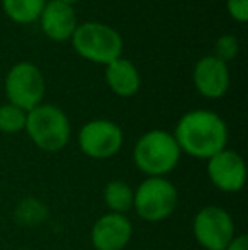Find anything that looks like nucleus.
Masks as SVG:
<instances>
[{
	"label": "nucleus",
	"mask_w": 248,
	"mask_h": 250,
	"mask_svg": "<svg viewBox=\"0 0 248 250\" xmlns=\"http://www.w3.org/2000/svg\"><path fill=\"white\" fill-rule=\"evenodd\" d=\"M182 151L172 133L165 129L146 131L134 143L133 162L146 177H165L175 170Z\"/></svg>",
	"instance_id": "2"
},
{
	"label": "nucleus",
	"mask_w": 248,
	"mask_h": 250,
	"mask_svg": "<svg viewBox=\"0 0 248 250\" xmlns=\"http://www.w3.org/2000/svg\"><path fill=\"white\" fill-rule=\"evenodd\" d=\"M46 83L41 70L31 62H19L5 77V96L9 104L29 112L43 104Z\"/></svg>",
	"instance_id": "6"
},
{
	"label": "nucleus",
	"mask_w": 248,
	"mask_h": 250,
	"mask_svg": "<svg viewBox=\"0 0 248 250\" xmlns=\"http://www.w3.org/2000/svg\"><path fill=\"white\" fill-rule=\"evenodd\" d=\"M60 2L66 3V5H73V3H75V2H78V0H60Z\"/></svg>",
	"instance_id": "21"
},
{
	"label": "nucleus",
	"mask_w": 248,
	"mask_h": 250,
	"mask_svg": "<svg viewBox=\"0 0 248 250\" xmlns=\"http://www.w3.org/2000/svg\"><path fill=\"white\" fill-rule=\"evenodd\" d=\"M124 142L123 129L109 119H92L78 131V146L82 153L94 160H106L121 150Z\"/></svg>",
	"instance_id": "8"
},
{
	"label": "nucleus",
	"mask_w": 248,
	"mask_h": 250,
	"mask_svg": "<svg viewBox=\"0 0 248 250\" xmlns=\"http://www.w3.org/2000/svg\"><path fill=\"white\" fill-rule=\"evenodd\" d=\"M44 0H2L3 12L17 24H31L41 17Z\"/></svg>",
	"instance_id": "15"
},
{
	"label": "nucleus",
	"mask_w": 248,
	"mask_h": 250,
	"mask_svg": "<svg viewBox=\"0 0 248 250\" xmlns=\"http://www.w3.org/2000/svg\"><path fill=\"white\" fill-rule=\"evenodd\" d=\"M41 29L50 40L53 41H68L72 40L73 33L76 29V16L73 12L72 5L53 0L46 3L41 12Z\"/></svg>",
	"instance_id": "12"
},
{
	"label": "nucleus",
	"mask_w": 248,
	"mask_h": 250,
	"mask_svg": "<svg viewBox=\"0 0 248 250\" xmlns=\"http://www.w3.org/2000/svg\"><path fill=\"white\" fill-rule=\"evenodd\" d=\"M102 196L109 213L128 214V211L133 209L134 189H131V186L126 184L121 179H114V181L107 182Z\"/></svg>",
	"instance_id": "14"
},
{
	"label": "nucleus",
	"mask_w": 248,
	"mask_h": 250,
	"mask_svg": "<svg viewBox=\"0 0 248 250\" xmlns=\"http://www.w3.org/2000/svg\"><path fill=\"white\" fill-rule=\"evenodd\" d=\"M26 119L27 112L22 109L16 107L12 104H3L0 105V131L7 133V135H14V133H20L26 129Z\"/></svg>",
	"instance_id": "17"
},
{
	"label": "nucleus",
	"mask_w": 248,
	"mask_h": 250,
	"mask_svg": "<svg viewBox=\"0 0 248 250\" xmlns=\"http://www.w3.org/2000/svg\"><path fill=\"white\" fill-rule=\"evenodd\" d=\"M192 233L202 249L225 250L235 237V221L226 209L214 204L197 211L192 221Z\"/></svg>",
	"instance_id": "7"
},
{
	"label": "nucleus",
	"mask_w": 248,
	"mask_h": 250,
	"mask_svg": "<svg viewBox=\"0 0 248 250\" xmlns=\"http://www.w3.org/2000/svg\"><path fill=\"white\" fill-rule=\"evenodd\" d=\"M208 177L216 189L228 194L242 191L247 181V165L235 150L225 148L208 160Z\"/></svg>",
	"instance_id": "9"
},
{
	"label": "nucleus",
	"mask_w": 248,
	"mask_h": 250,
	"mask_svg": "<svg viewBox=\"0 0 248 250\" xmlns=\"http://www.w3.org/2000/svg\"><path fill=\"white\" fill-rule=\"evenodd\" d=\"M72 43L82 58L99 65H109L123 53L121 34L102 22H83L76 26Z\"/></svg>",
	"instance_id": "4"
},
{
	"label": "nucleus",
	"mask_w": 248,
	"mask_h": 250,
	"mask_svg": "<svg viewBox=\"0 0 248 250\" xmlns=\"http://www.w3.org/2000/svg\"><path fill=\"white\" fill-rule=\"evenodd\" d=\"M48 206L36 198H26L16 206V221L22 227H38L48 220Z\"/></svg>",
	"instance_id": "16"
},
{
	"label": "nucleus",
	"mask_w": 248,
	"mask_h": 250,
	"mask_svg": "<svg viewBox=\"0 0 248 250\" xmlns=\"http://www.w3.org/2000/svg\"><path fill=\"white\" fill-rule=\"evenodd\" d=\"M24 131L39 150L57 153L68 145L72 126L68 116L58 105L39 104L27 112Z\"/></svg>",
	"instance_id": "3"
},
{
	"label": "nucleus",
	"mask_w": 248,
	"mask_h": 250,
	"mask_svg": "<svg viewBox=\"0 0 248 250\" xmlns=\"http://www.w3.org/2000/svg\"><path fill=\"white\" fill-rule=\"evenodd\" d=\"M229 16L238 22L248 21V0H226Z\"/></svg>",
	"instance_id": "19"
},
{
	"label": "nucleus",
	"mask_w": 248,
	"mask_h": 250,
	"mask_svg": "<svg viewBox=\"0 0 248 250\" xmlns=\"http://www.w3.org/2000/svg\"><path fill=\"white\" fill-rule=\"evenodd\" d=\"M106 82L109 89L119 97H133L141 87V77L131 60L119 56L106 65Z\"/></svg>",
	"instance_id": "13"
},
{
	"label": "nucleus",
	"mask_w": 248,
	"mask_h": 250,
	"mask_svg": "<svg viewBox=\"0 0 248 250\" xmlns=\"http://www.w3.org/2000/svg\"><path fill=\"white\" fill-rule=\"evenodd\" d=\"M179 204V191L167 177H146L134 189L133 209L146 223H160L172 216Z\"/></svg>",
	"instance_id": "5"
},
{
	"label": "nucleus",
	"mask_w": 248,
	"mask_h": 250,
	"mask_svg": "<svg viewBox=\"0 0 248 250\" xmlns=\"http://www.w3.org/2000/svg\"><path fill=\"white\" fill-rule=\"evenodd\" d=\"M192 80L197 92L206 99H221L229 89V70L214 55L204 56L194 65Z\"/></svg>",
	"instance_id": "11"
},
{
	"label": "nucleus",
	"mask_w": 248,
	"mask_h": 250,
	"mask_svg": "<svg viewBox=\"0 0 248 250\" xmlns=\"http://www.w3.org/2000/svg\"><path fill=\"white\" fill-rule=\"evenodd\" d=\"M225 250H248V237L247 235H235Z\"/></svg>",
	"instance_id": "20"
},
{
	"label": "nucleus",
	"mask_w": 248,
	"mask_h": 250,
	"mask_svg": "<svg viewBox=\"0 0 248 250\" xmlns=\"http://www.w3.org/2000/svg\"><path fill=\"white\" fill-rule=\"evenodd\" d=\"M131 238L133 225L126 214H102L90 230V242L95 250H124Z\"/></svg>",
	"instance_id": "10"
},
{
	"label": "nucleus",
	"mask_w": 248,
	"mask_h": 250,
	"mask_svg": "<svg viewBox=\"0 0 248 250\" xmlns=\"http://www.w3.org/2000/svg\"><path fill=\"white\" fill-rule=\"evenodd\" d=\"M238 41H236L235 36L231 34H225V36L218 38L214 44V51H216V58H219L221 62H229V60H235L236 55H238Z\"/></svg>",
	"instance_id": "18"
},
{
	"label": "nucleus",
	"mask_w": 248,
	"mask_h": 250,
	"mask_svg": "<svg viewBox=\"0 0 248 250\" xmlns=\"http://www.w3.org/2000/svg\"><path fill=\"white\" fill-rule=\"evenodd\" d=\"M172 135L182 153L199 160H209L226 148L228 126L214 111L194 109L179 119Z\"/></svg>",
	"instance_id": "1"
}]
</instances>
